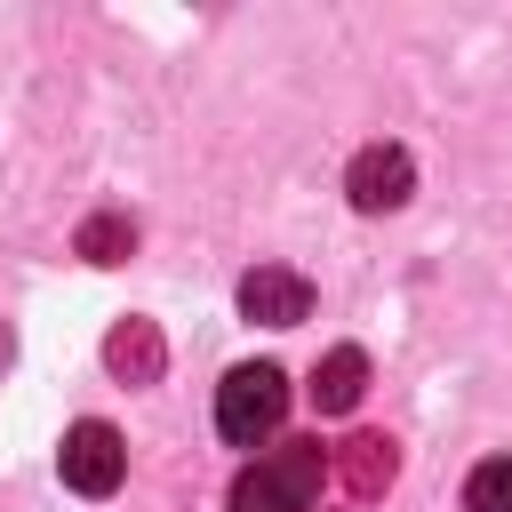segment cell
Wrapping results in <instances>:
<instances>
[{"mask_svg":"<svg viewBox=\"0 0 512 512\" xmlns=\"http://www.w3.org/2000/svg\"><path fill=\"white\" fill-rule=\"evenodd\" d=\"M320 472H328V448H320V440H288V448L256 456V464L232 480V512H312Z\"/></svg>","mask_w":512,"mask_h":512,"instance_id":"1","label":"cell"},{"mask_svg":"<svg viewBox=\"0 0 512 512\" xmlns=\"http://www.w3.org/2000/svg\"><path fill=\"white\" fill-rule=\"evenodd\" d=\"M280 416H288V376H280L272 360H240V368L216 384V432H224L232 448L272 440Z\"/></svg>","mask_w":512,"mask_h":512,"instance_id":"2","label":"cell"},{"mask_svg":"<svg viewBox=\"0 0 512 512\" xmlns=\"http://www.w3.org/2000/svg\"><path fill=\"white\" fill-rule=\"evenodd\" d=\"M56 472H64L72 496H112L120 472H128V448H120V432H112L104 416H80V424L64 432V448H56Z\"/></svg>","mask_w":512,"mask_h":512,"instance_id":"3","label":"cell"},{"mask_svg":"<svg viewBox=\"0 0 512 512\" xmlns=\"http://www.w3.org/2000/svg\"><path fill=\"white\" fill-rule=\"evenodd\" d=\"M344 192H352L360 216H384V208H400V200L416 192V160H408L400 144H368V152H352Z\"/></svg>","mask_w":512,"mask_h":512,"instance_id":"4","label":"cell"},{"mask_svg":"<svg viewBox=\"0 0 512 512\" xmlns=\"http://www.w3.org/2000/svg\"><path fill=\"white\" fill-rule=\"evenodd\" d=\"M240 312H248L256 328H296V320L312 312V280H304L296 264H256V272L240 280Z\"/></svg>","mask_w":512,"mask_h":512,"instance_id":"5","label":"cell"},{"mask_svg":"<svg viewBox=\"0 0 512 512\" xmlns=\"http://www.w3.org/2000/svg\"><path fill=\"white\" fill-rule=\"evenodd\" d=\"M328 472L344 480V496H352V504H368V496H384V488H392L400 448H392L384 432H352V440H336V448H328Z\"/></svg>","mask_w":512,"mask_h":512,"instance_id":"6","label":"cell"},{"mask_svg":"<svg viewBox=\"0 0 512 512\" xmlns=\"http://www.w3.org/2000/svg\"><path fill=\"white\" fill-rule=\"evenodd\" d=\"M304 392H312V408H320V416L360 408V392H368V352H360V344H336V352L312 368V384H304Z\"/></svg>","mask_w":512,"mask_h":512,"instance_id":"7","label":"cell"},{"mask_svg":"<svg viewBox=\"0 0 512 512\" xmlns=\"http://www.w3.org/2000/svg\"><path fill=\"white\" fill-rule=\"evenodd\" d=\"M160 360H168V344H160V328H152V320H120V328L104 336V368H112L120 384H152V376H160Z\"/></svg>","mask_w":512,"mask_h":512,"instance_id":"8","label":"cell"},{"mask_svg":"<svg viewBox=\"0 0 512 512\" xmlns=\"http://www.w3.org/2000/svg\"><path fill=\"white\" fill-rule=\"evenodd\" d=\"M72 248H80V256H88V264H120V256H128V248H136V224H128V216H88V224H80V240H72Z\"/></svg>","mask_w":512,"mask_h":512,"instance_id":"9","label":"cell"},{"mask_svg":"<svg viewBox=\"0 0 512 512\" xmlns=\"http://www.w3.org/2000/svg\"><path fill=\"white\" fill-rule=\"evenodd\" d=\"M464 504H472V512H512V456H488V464H472V480H464Z\"/></svg>","mask_w":512,"mask_h":512,"instance_id":"10","label":"cell"}]
</instances>
